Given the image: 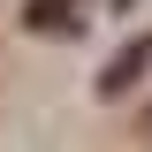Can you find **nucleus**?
Returning a JSON list of instances; mask_svg holds the SVG:
<instances>
[{"label":"nucleus","instance_id":"1","mask_svg":"<svg viewBox=\"0 0 152 152\" xmlns=\"http://www.w3.org/2000/svg\"><path fill=\"white\" fill-rule=\"evenodd\" d=\"M23 23H31V31H46V38H69V31H84V0H31V8H23Z\"/></svg>","mask_w":152,"mask_h":152},{"label":"nucleus","instance_id":"2","mask_svg":"<svg viewBox=\"0 0 152 152\" xmlns=\"http://www.w3.org/2000/svg\"><path fill=\"white\" fill-rule=\"evenodd\" d=\"M145 69H152V38H137V46H122V53H114V69L99 76V91H107V99H122Z\"/></svg>","mask_w":152,"mask_h":152},{"label":"nucleus","instance_id":"3","mask_svg":"<svg viewBox=\"0 0 152 152\" xmlns=\"http://www.w3.org/2000/svg\"><path fill=\"white\" fill-rule=\"evenodd\" d=\"M114 8H137V0H114Z\"/></svg>","mask_w":152,"mask_h":152}]
</instances>
